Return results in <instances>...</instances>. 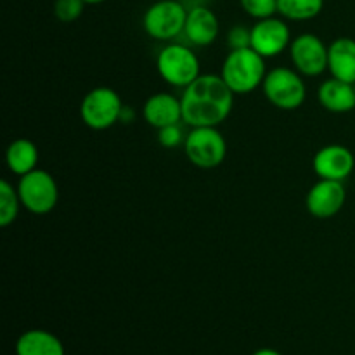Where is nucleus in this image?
<instances>
[{
	"label": "nucleus",
	"instance_id": "nucleus-1",
	"mask_svg": "<svg viewBox=\"0 0 355 355\" xmlns=\"http://www.w3.org/2000/svg\"><path fill=\"white\" fill-rule=\"evenodd\" d=\"M182 121L189 127H218L234 106V92L220 75H200L180 97Z\"/></svg>",
	"mask_w": 355,
	"mask_h": 355
},
{
	"label": "nucleus",
	"instance_id": "nucleus-2",
	"mask_svg": "<svg viewBox=\"0 0 355 355\" xmlns=\"http://www.w3.org/2000/svg\"><path fill=\"white\" fill-rule=\"evenodd\" d=\"M266 58L248 49H234L222 64L220 76L234 94H250L266 78Z\"/></svg>",
	"mask_w": 355,
	"mask_h": 355
},
{
	"label": "nucleus",
	"instance_id": "nucleus-3",
	"mask_svg": "<svg viewBox=\"0 0 355 355\" xmlns=\"http://www.w3.org/2000/svg\"><path fill=\"white\" fill-rule=\"evenodd\" d=\"M262 89L269 103L284 111H293L300 107L307 97V87L300 73L291 68H284V66L274 68L267 73Z\"/></svg>",
	"mask_w": 355,
	"mask_h": 355
},
{
	"label": "nucleus",
	"instance_id": "nucleus-4",
	"mask_svg": "<svg viewBox=\"0 0 355 355\" xmlns=\"http://www.w3.org/2000/svg\"><path fill=\"white\" fill-rule=\"evenodd\" d=\"M184 151L198 168H217L227 155V142L217 127H194L186 135Z\"/></svg>",
	"mask_w": 355,
	"mask_h": 355
},
{
	"label": "nucleus",
	"instance_id": "nucleus-5",
	"mask_svg": "<svg viewBox=\"0 0 355 355\" xmlns=\"http://www.w3.org/2000/svg\"><path fill=\"white\" fill-rule=\"evenodd\" d=\"M156 68L166 83L182 89L201 75L198 55L182 44L165 45L156 58Z\"/></svg>",
	"mask_w": 355,
	"mask_h": 355
},
{
	"label": "nucleus",
	"instance_id": "nucleus-6",
	"mask_svg": "<svg viewBox=\"0 0 355 355\" xmlns=\"http://www.w3.org/2000/svg\"><path fill=\"white\" fill-rule=\"evenodd\" d=\"M187 9L180 0H158L146 10L142 26L156 40L168 42L184 33Z\"/></svg>",
	"mask_w": 355,
	"mask_h": 355
},
{
	"label": "nucleus",
	"instance_id": "nucleus-7",
	"mask_svg": "<svg viewBox=\"0 0 355 355\" xmlns=\"http://www.w3.org/2000/svg\"><path fill=\"white\" fill-rule=\"evenodd\" d=\"M17 194L21 205L35 215H45L52 211L58 205L59 191L55 179L45 170H37L19 177Z\"/></svg>",
	"mask_w": 355,
	"mask_h": 355
},
{
	"label": "nucleus",
	"instance_id": "nucleus-8",
	"mask_svg": "<svg viewBox=\"0 0 355 355\" xmlns=\"http://www.w3.org/2000/svg\"><path fill=\"white\" fill-rule=\"evenodd\" d=\"M121 110L123 104L116 90L110 87H96L83 97L80 116L92 130H106L120 121Z\"/></svg>",
	"mask_w": 355,
	"mask_h": 355
},
{
	"label": "nucleus",
	"instance_id": "nucleus-9",
	"mask_svg": "<svg viewBox=\"0 0 355 355\" xmlns=\"http://www.w3.org/2000/svg\"><path fill=\"white\" fill-rule=\"evenodd\" d=\"M290 55L300 75L318 76L328 69V47L312 33H302L290 44Z\"/></svg>",
	"mask_w": 355,
	"mask_h": 355
},
{
	"label": "nucleus",
	"instance_id": "nucleus-10",
	"mask_svg": "<svg viewBox=\"0 0 355 355\" xmlns=\"http://www.w3.org/2000/svg\"><path fill=\"white\" fill-rule=\"evenodd\" d=\"M291 44L288 24L277 17L259 19L252 26V49L262 58H276Z\"/></svg>",
	"mask_w": 355,
	"mask_h": 355
},
{
	"label": "nucleus",
	"instance_id": "nucleus-11",
	"mask_svg": "<svg viewBox=\"0 0 355 355\" xmlns=\"http://www.w3.org/2000/svg\"><path fill=\"white\" fill-rule=\"evenodd\" d=\"M347 200V191L340 180L319 179L307 194V210L315 218H331L343 208Z\"/></svg>",
	"mask_w": 355,
	"mask_h": 355
},
{
	"label": "nucleus",
	"instance_id": "nucleus-12",
	"mask_svg": "<svg viewBox=\"0 0 355 355\" xmlns=\"http://www.w3.org/2000/svg\"><path fill=\"white\" fill-rule=\"evenodd\" d=\"M312 166H314V172L321 179L343 182L352 173L355 158L352 151L345 146L329 144L315 153L314 159H312Z\"/></svg>",
	"mask_w": 355,
	"mask_h": 355
},
{
	"label": "nucleus",
	"instance_id": "nucleus-13",
	"mask_svg": "<svg viewBox=\"0 0 355 355\" xmlns=\"http://www.w3.org/2000/svg\"><path fill=\"white\" fill-rule=\"evenodd\" d=\"M218 31H220V23L210 7L198 3L187 9L184 35L191 44L196 47H207L217 40Z\"/></svg>",
	"mask_w": 355,
	"mask_h": 355
},
{
	"label": "nucleus",
	"instance_id": "nucleus-14",
	"mask_svg": "<svg viewBox=\"0 0 355 355\" xmlns=\"http://www.w3.org/2000/svg\"><path fill=\"white\" fill-rule=\"evenodd\" d=\"M142 116L148 121V125L158 128V130L168 127V125L179 123L182 120L180 99L166 92L153 94L142 107Z\"/></svg>",
	"mask_w": 355,
	"mask_h": 355
},
{
	"label": "nucleus",
	"instance_id": "nucleus-15",
	"mask_svg": "<svg viewBox=\"0 0 355 355\" xmlns=\"http://www.w3.org/2000/svg\"><path fill=\"white\" fill-rule=\"evenodd\" d=\"M318 99L331 113H349L355 107V83L343 82L335 76L324 80L318 90Z\"/></svg>",
	"mask_w": 355,
	"mask_h": 355
},
{
	"label": "nucleus",
	"instance_id": "nucleus-16",
	"mask_svg": "<svg viewBox=\"0 0 355 355\" xmlns=\"http://www.w3.org/2000/svg\"><path fill=\"white\" fill-rule=\"evenodd\" d=\"M328 69L335 78L355 83V40L340 37L328 47Z\"/></svg>",
	"mask_w": 355,
	"mask_h": 355
},
{
	"label": "nucleus",
	"instance_id": "nucleus-17",
	"mask_svg": "<svg viewBox=\"0 0 355 355\" xmlns=\"http://www.w3.org/2000/svg\"><path fill=\"white\" fill-rule=\"evenodd\" d=\"M17 355H64L61 340L45 329L24 331L16 342Z\"/></svg>",
	"mask_w": 355,
	"mask_h": 355
},
{
	"label": "nucleus",
	"instance_id": "nucleus-18",
	"mask_svg": "<svg viewBox=\"0 0 355 355\" xmlns=\"http://www.w3.org/2000/svg\"><path fill=\"white\" fill-rule=\"evenodd\" d=\"M6 162L10 172L19 177L33 172L38 163L37 146L31 141H28V139H16L7 148Z\"/></svg>",
	"mask_w": 355,
	"mask_h": 355
},
{
	"label": "nucleus",
	"instance_id": "nucleus-19",
	"mask_svg": "<svg viewBox=\"0 0 355 355\" xmlns=\"http://www.w3.org/2000/svg\"><path fill=\"white\" fill-rule=\"evenodd\" d=\"M324 0H277V12L291 21H307L319 16Z\"/></svg>",
	"mask_w": 355,
	"mask_h": 355
},
{
	"label": "nucleus",
	"instance_id": "nucleus-20",
	"mask_svg": "<svg viewBox=\"0 0 355 355\" xmlns=\"http://www.w3.org/2000/svg\"><path fill=\"white\" fill-rule=\"evenodd\" d=\"M21 205L17 189H14L7 180L0 182V227H9L17 217Z\"/></svg>",
	"mask_w": 355,
	"mask_h": 355
},
{
	"label": "nucleus",
	"instance_id": "nucleus-21",
	"mask_svg": "<svg viewBox=\"0 0 355 355\" xmlns=\"http://www.w3.org/2000/svg\"><path fill=\"white\" fill-rule=\"evenodd\" d=\"M241 7L257 21L267 19L277 12V0H241Z\"/></svg>",
	"mask_w": 355,
	"mask_h": 355
},
{
	"label": "nucleus",
	"instance_id": "nucleus-22",
	"mask_svg": "<svg viewBox=\"0 0 355 355\" xmlns=\"http://www.w3.org/2000/svg\"><path fill=\"white\" fill-rule=\"evenodd\" d=\"M83 7H85L83 0H55L54 14L62 23H73L82 16Z\"/></svg>",
	"mask_w": 355,
	"mask_h": 355
},
{
	"label": "nucleus",
	"instance_id": "nucleus-23",
	"mask_svg": "<svg viewBox=\"0 0 355 355\" xmlns=\"http://www.w3.org/2000/svg\"><path fill=\"white\" fill-rule=\"evenodd\" d=\"M227 45L231 51L252 47V28L241 26V24L232 26L227 33Z\"/></svg>",
	"mask_w": 355,
	"mask_h": 355
},
{
	"label": "nucleus",
	"instance_id": "nucleus-24",
	"mask_svg": "<svg viewBox=\"0 0 355 355\" xmlns=\"http://www.w3.org/2000/svg\"><path fill=\"white\" fill-rule=\"evenodd\" d=\"M182 141H186L180 130L179 123L168 125V127H163L158 130V142L166 149H173L180 144Z\"/></svg>",
	"mask_w": 355,
	"mask_h": 355
},
{
	"label": "nucleus",
	"instance_id": "nucleus-25",
	"mask_svg": "<svg viewBox=\"0 0 355 355\" xmlns=\"http://www.w3.org/2000/svg\"><path fill=\"white\" fill-rule=\"evenodd\" d=\"M135 113L134 110H132L130 106H123V110H121V114H120V121H123V123H130L132 120H134Z\"/></svg>",
	"mask_w": 355,
	"mask_h": 355
},
{
	"label": "nucleus",
	"instance_id": "nucleus-26",
	"mask_svg": "<svg viewBox=\"0 0 355 355\" xmlns=\"http://www.w3.org/2000/svg\"><path fill=\"white\" fill-rule=\"evenodd\" d=\"M253 355H281V354L274 349H260V350H257Z\"/></svg>",
	"mask_w": 355,
	"mask_h": 355
},
{
	"label": "nucleus",
	"instance_id": "nucleus-27",
	"mask_svg": "<svg viewBox=\"0 0 355 355\" xmlns=\"http://www.w3.org/2000/svg\"><path fill=\"white\" fill-rule=\"evenodd\" d=\"M85 3H90V6H96V3H103L106 2V0H83Z\"/></svg>",
	"mask_w": 355,
	"mask_h": 355
}]
</instances>
